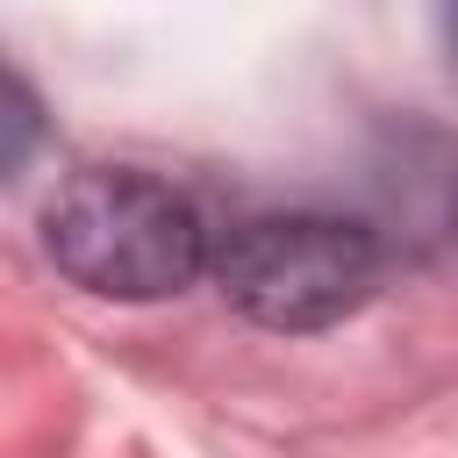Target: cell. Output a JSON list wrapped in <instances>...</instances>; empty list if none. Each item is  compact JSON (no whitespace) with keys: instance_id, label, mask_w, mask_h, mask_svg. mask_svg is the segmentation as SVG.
I'll use <instances>...</instances> for the list:
<instances>
[{"instance_id":"6da1fadb","label":"cell","mask_w":458,"mask_h":458,"mask_svg":"<svg viewBox=\"0 0 458 458\" xmlns=\"http://www.w3.org/2000/svg\"><path fill=\"white\" fill-rule=\"evenodd\" d=\"M43 243L72 286L107 301H165L208 265V229L193 200L129 165L72 172L43 208Z\"/></svg>"},{"instance_id":"7a4b0ae2","label":"cell","mask_w":458,"mask_h":458,"mask_svg":"<svg viewBox=\"0 0 458 458\" xmlns=\"http://www.w3.org/2000/svg\"><path fill=\"white\" fill-rule=\"evenodd\" d=\"M215 286L236 315L258 329H329L344 322L372 279H379V236L351 215H315V208H279V215H243L215 250Z\"/></svg>"},{"instance_id":"277c9868","label":"cell","mask_w":458,"mask_h":458,"mask_svg":"<svg viewBox=\"0 0 458 458\" xmlns=\"http://www.w3.org/2000/svg\"><path fill=\"white\" fill-rule=\"evenodd\" d=\"M444 43H451V64H458V0H444Z\"/></svg>"},{"instance_id":"3957f363","label":"cell","mask_w":458,"mask_h":458,"mask_svg":"<svg viewBox=\"0 0 458 458\" xmlns=\"http://www.w3.org/2000/svg\"><path fill=\"white\" fill-rule=\"evenodd\" d=\"M36 143H43V100L14 64H0V186L36 157Z\"/></svg>"}]
</instances>
